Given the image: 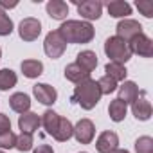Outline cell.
<instances>
[{"mask_svg": "<svg viewBox=\"0 0 153 153\" xmlns=\"http://www.w3.org/2000/svg\"><path fill=\"white\" fill-rule=\"evenodd\" d=\"M59 36L65 40V43H88L96 36V31L90 22L81 20H67L58 29Z\"/></svg>", "mask_w": 153, "mask_h": 153, "instance_id": "cell-1", "label": "cell"}, {"mask_svg": "<svg viewBox=\"0 0 153 153\" xmlns=\"http://www.w3.org/2000/svg\"><path fill=\"white\" fill-rule=\"evenodd\" d=\"M101 96L103 94L99 90L97 81H94V79L88 78V79H85V81H81V83L76 85L74 94H72V101L78 103L83 110H92L99 103Z\"/></svg>", "mask_w": 153, "mask_h": 153, "instance_id": "cell-2", "label": "cell"}, {"mask_svg": "<svg viewBox=\"0 0 153 153\" xmlns=\"http://www.w3.org/2000/svg\"><path fill=\"white\" fill-rule=\"evenodd\" d=\"M105 52L106 56L110 58V61L114 63H121L124 65L126 61H130L131 58V52H130V47L124 40L117 38V36H110L106 42H105Z\"/></svg>", "mask_w": 153, "mask_h": 153, "instance_id": "cell-3", "label": "cell"}, {"mask_svg": "<svg viewBox=\"0 0 153 153\" xmlns=\"http://www.w3.org/2000/svg\"><path fill=\"white\" fill-rule=\"evenodd\" d=\"M65 49H67V43H65V40L59 36L58 31H51V33L45 36L43 51H45V54H47L51 59H58V58H61L63 52H65Z\"/></svg>", "mask_w": 153, "mask_h": 153, "instance_id": "cell-4", "label": "cell"}, {"mask_svg": "<svg viewBox=\"0 0 153 153\" xmlns=\"http://www.w3.org/2000/svg\"><path fill=\"white\" fill-rule=\"evenodd\" d=\"M115 31H117V38H121V40H124V42L128 43V42L133 40L135 36L142 34V25H140L137 20L124 18V20H121V22L117 24Z\"/></svg>", "mask_w": 153, "mask_h": 153, "instance_id": "cell-5", "label": "cell"}, {"mask_svg": "<svg viewBox=\"0 0 153 153\" xmlns=\"http://www.w3.org/2000/svg\"><path fill=\"white\" fill-rule=\"evenodd\" d=\"M18 34L24 42H34L42 34V24L36 18H24L18 25Z\"/></svg>", "mask_w": 153, "mask_h": 153, "instance_id": "cell-6", "label": "cell"}, {"mask_svg": "<svg viewBox=\"0 0 153 153\" xmlns=\"http://www.w3.org/2000/svg\"><path fill=\"white\" fill-rule=\"evenodd\" d=\"M128 47H130V52L131 54H139L142 58H151L153 56V42L144 33L139 34V36H135L133 40H130L128 42Z\"/></svg>", "mask_w": 153, "mask_h": 153, "instance_id": "cell-7", "label": "cell"}, {"mask_svg": "<svg viewBox=\"0 0 153 153\" xmlns=\"http://www.w3.org/2000/svg\"><path fill=\"white\" fill-rule=\"evenodd\" d=\"M76 140L79 144H90L94 140V135H96V126L90 119H81L78 121V124L74 126V133Z\"/></svg>", "mask_w": 153, "mask_h": 153, "instance_id": "cell-8", "label": "cell"}, {"mask_svg": "<svg viewBox=\"0 0 153 153\" xmlns=\"http://www.w3.org/2000/svg\"><path fill=\"white\" fill-rule=\"evenodd\" d=\"M131 112H133L135 119H139V121H148L151 117L153 108H151L149 101L146 99V90H139L137 99L131 103Z\"/></svg>", "mask_w": 153, "mask_h": 153, "instance_id": "cell-9", "label": "cell"}, {"mask_svg": "<svg viewBox=\"0 0 153 153\" xmlns=\"http://www.w3.org/2000/svg\"><path fill=\"white\" fill-rule=\"evenodd\" d=\"M33 94H34V97L38 99V103L47 105V106H49V105H54L56 99H58L56 88L51 87V85H47V83H36V85L33 87Z\"/></svg>", "mask_w": 153, "mask_h": 153, "instance_id": "cell-10", "label": "cell"}, {"mask_svg": "<svg viewBox=\"0 0 153 153\" xmlns=\"http://www.w3.org/2000/svg\"><path fill=\"white\" fill-rule=\"evenodd\" d=\"M119 148V137L115 131H103L96 140L97 153H114Z\"/></svg>", "mask_w": 153, "mask_h": 153, "instance_id": "cell-11", "label": "cell"}, {"mask_svg": "<svg viewBox=\"0 0 153 153\" xmlns=\"http://www.w3.org/2000/svg\"><path fill=\"white\" fill-rule=\"evenodd\" d=\"M78 13L81 15V18L85 20H97L103 15V4L96 2V0H85V2L78 4Z\"/></svg>", "mask_w": 153, "mask_h": 153, "instance_id": "cell-12", "label": "cell"}, {"mask_svg": "<svg viewBox=\"0 0 153 153\" xmlns=\"http://www.w3.org/2000/svg\"><path fill=\"white\" fill-rule=\"evenodd\" d=\"M40 124H42V119L34 112H25L18 117V128L22 130V133H31L33 135L40 128Z\"/></svg>", "mask_w": 153, "mask_h": 153, "instance_id": "cell-13", "label": "cell"}, {"mask_svg": "<svg viewBox=\"0 0 153 153\" xmlns=\"http://www.w3.org/2000/svg\"><path fill=\"white\" fill-rule=\"evenodd\" d=\"M117 92H119L117 99L123 101L124 105H130V103H133V101L137 99V96H139V87H137V83H133V81H124L121 87H117Z\"/></svg>", "mask_w": 153, "mask_h": 153, "instance_id": "cell-14", "label": "cell"}, {"mask_svg": "<svg viewBox=\"0 0 153 153\" xmlns=\"http://www.w3.org/2000/svg\"><path fill=\"white\" fill-rule=\"evenodd\" d=\"M45 9H47V15L52 20H65L67 15H68V6L63 0H51V2H47Z\"/></svg>", "mask_w": 153, "mask_h": 153, "instance_id": "cell-15", "label": "cell"}, {"mask_svg": "<svg viewBox=\"0 0 153 153\" xmlns=\"http://www.w3.org/2000/svg\"><path fill=\"white\" fill-rule=\"evenodd\" d=\"M9 106H11V110H15L16 114L22 115V114L29 112V108H31V97L27 94H24V92H16V94H13L9 97Z\"/></svg>", "mask_w": 153, "mask_h": 153, "instance_id": "cell-16", "label": "cell"}, {"mask_svg": "<svg viewBox=\"0 0 153 153\" xmlns=\"http://www.w3.org/2000/svg\"><path fill=\"white\" fill-rule=\"evenodd\" d=\"M74 63H78L83 70H87L90 74L97 67V54L94 51H81L78 56H76V61Z\"/></svg>", "mask_w": 153, "mask_h": 153, "instance_id": "cell-17", "label": "cell"}, {"mask_svg": "<svg viewBox=\"0 0 153 153\" xmlns=\"http://www.w3.org/2000/svg\"><path fill=\"white\" fill-rule=\"evenodd\" d=\"M65 78H67L68 81H72V83L78 85V83L88 79V78H90V74H88L87 70H83L78 63H70V65L65 67Z\"/></svg>", "mask_w": 153, "mask_h": 153, "instance_id": "cell-18", "label": "cell"}, {"mask_svg": "<svg viewBox=\"0 0 153 153\" xmlns=\"http://www.w3.org/2000/svg\"><path fill=\"white\" fill-rule=\"evenodd\" d=\"M20 68H22V74L29 79H34V78L43 74V63L38 59H24Z\"/></svg>", "mask_w": 153, "mask_h": 153, "instance_id": "cell-19", "label": "cell"}, {"mask_svg": "<svg viewBox=\"0 0 153 153\" xmlns=\"http://www.w3.org/2000/svg\"><path fill=\"white\" fill-rule=\"evenodd\" d=\"M106 9L114 18H126L128 15H131V6L128 2H123V0H112L106 4Z\"/></svg>", "mask_w": 153, "mask_h": 153, "instance_id": "cell-20", "label": "cell"}, {"mask_svg": "<svg viewBox=\"0 0 153 153\" xmlns=\"http://www.w3.org/2000/svg\"><path fill=\"white\" fill-rule=\"evenodd\" d=\"M105 76H108V78H112L115 83L117 81H126V74H128V70H126V67L124 65H121V63H114V61H108L106 63V67H105Z\"/></svg>", "mask_w": 153, "mask_h": 153, "instance_id": "cell-21", "label": "cell"}, {"mask_svg": "<svg viewBox=\"0 0 153 153\" xmlns=\"http://www.w3.org/2000/svg\"><path fill=\"white\" fill-rule=\"evenodd\" d=\"M40 119H42V124H43L45 131L54 137V133H56V130H58V124H59V115H58L54 110H45Z\"/></svg>", "mask_w": 153, "mask_h": 153, "instance_id": "cell-22", "label": "cell"}, {"mask_svg": "<svg viewBox=\"0 0 153 153\" xmlns=\"http://www.w3.org/2000/svg\"><path fill=\"white\" fill-rule=\"evenodd\" d=\"M72 133H74L72 123H70L68 119H65V117H59V124H58V130H56V133H54V139H56L58 142H67V140L72 137Z\"/></svg>", "mask_w": 153, "mask_h": 153, "instance_id": "cell-23", "label": "cell"}, {"mask_svg": "<svg viewBox=\"0 0 153 153\" xmlns=\"http://www.w3.org/2000/svg\"><path fill=\"white\" fill-rule=\"evenodd\" d=\"M126 112H128V105H124V103L119 101V99H114V101L110 103V106H108V114H110V119H112L114 123L124 121Z\"/></svg>", "mask_w": 153, "mask_h": 153, "instance_id": "cell-24", "label": "cell"}, {"mask_svg": "<svg viewBox=\"0 0 153 153\" xmlns=\"http://www.w3.org/2000/svg\"><path fill=\"white\" fill-rule=\"evenodd\" d=\"M16 81H18L16 72H13L11 68H2V70H0V90H2V92L13 88L16 85Z\"/></svg>", "mask_w": 153, "mask_h": 153, "instance_id": "cell-25", "label": "cell"}, {"mask_svg": "<svg viewBox=\"0 0 153 153\" xmlns=\"http://www.w3.org/2000/svg\"><path fill=\"white\" fill-rule=\"evenodd\" d=\"M135 151L137 153H153V139L149 135H142L135 140Z\"/></svg>", "mask_w": 153, "mask_h": 153, "instance_id": "cell-26", "label": "cell"}, {"mask_svg": "<svg viewBox=\"0 0 153 153\" xmlns=\"http://www.w3.org/2000/svg\"><path fill=\"white\" fill-rule=\"evenodd\" d=\"M33 144H34V140H33L31 133H20V135H16L15 148L18 151H29V149H33Z\"/></svg>", "mask_w": 153, "mask_h": 153, "instance_id": "cell-27", "label": "cell"}, {"mask_svg": "<svg viewBox=\"0 0 153 153\" xmlns=\"http://www.w3.org/2000/svg\"><path fill=\"white\" fill-rule=\"evenodd\" d=\"M13 33V20L6 15L4 9H0V36H9Z\"/></svg>", "mask_w": 153, "mask_h": 153, "instance_id": "cell-28", "label": "cell"}, {"mask_svg": "<svg viewBox=\"0 0 153 153\" xmlns=\"http://www.w3.org/2000/svg\"><path fill=\"white\" fill-rule=\"evenodd\" d=\"M97 85H99L101 94H112V92L117 90V83L112 78H108V76H103V78L97 81Z\"/></svg>", "mask_w": 153, "mask_h": 153, "instance_id": "cell-29", "label": "cell"}, {"mask_svg": "<svg viewBox=\"0 0 153 153\" xmlns=\"http://www.w3.org/2000/svg\"><path fill=\"white\" fill-rule=\"evenodd\" d=\"M15 144H16V135L11 130L0 133V149H11L15 148Z\"/></svg>", "mask_w": 153, "mask_h": 153, "instance_id": "cell-30", "label": "cell"}, {"mask_svg": "<svg viewBox=\"0 0 153 153\" xmlns=\"http://www.w3.org/2000/svg\"><path fill=\"white\" fill-rule=\"evenodd\" d=\"M137 9L146 16V18H151L153 16V2H149V0H137Z\"/></svg>", "mask_w": 153, "mask_h": 153, "instance_id": "cell-31", "label": "cell"}, {"mask_svg": "<svg viewBox=\"0 0 153 153\" xmlns=\"http://www.w3.org/2000/svg\"><path fill=\"white\" fill-rule=\"evenodd\" d=\"M11 130V121L6 114H0V133H4V131H9Z\"/></svg>", "mask_w": 153, "mask_h": 153, "instance_id": "cell-32", "label": "cell"}, {"mask_svg": "<svg viewBox=\"0 0 153 153\" xmlns=\"http://www.w3.org/2000/svg\"><path fill=\"white\" fill-rule=\"evenodd\" d=\"M33 153H54V149H52V146H49V144H42V146H38Z\"/></svg>", "mask_w": 153, "mask_h": 153, "instance_id": "cell-33", "label": "cell"}, {"mask_svg": "<svg viewBox=\"0 0 153 153\" xmlns=\"http://www.w3.org/2000/svg\"><path fill=\"white\" fill-rule=\"evenodd\" d=\"M16 6H18V2H6V0H0V9H13Z\"/></svg>", "mask_w": 153, "mask_h": 153, "instance_id": "cell-34", "label": "cell"}, {"mask_svg": "<svg viewBox=\"0 0 153 153\" xmlns=\"http://www.w3.org/2000/svg\"><path fill=\"white\" fill-rule=\"evenodd\" d=\"M114 153H130V151H126V149H119V148H117V149H115Z\"/></svg>", "mask_w": 153, "mask_h": 153, "instance_id": "cell-35", "label": "cell"}, {"mask_svg": "<svg viewBox=\"0 0 153 153\" xmlns=\"http://www.w3.org/2000/svg\"><path fill=\"white\" fill-rule=\"evenodd\" d=\"M0 58H2V49H0Z\"/></svg>", "mask_w": 153, "mask_h": 153, "instance_id": "cell-36", "label": "cell"}, {"mask_svg": "<svg viewBox=\"0 0 153 153\" xmlns=\"http://www.w3.org/2000/svg\"><path fill=\"white\" fill-rule=\"evenodd\" d=\"M79 153H87V151H79Z\"/></svg>", "mask_w": 153, "mask_h": 153, "instance_id": "cell-37", "label": "cell"}, {"mask_svg": "<svg viewBox=\"0 0 153 153\" xmlns=\"http://www.w3.org/2000/svg\"><path fill=\"white\" fill-rule=\"evenodd\" d=\"M0 153H4V151H2V149H0Z\"/></svg>", "mask_w": 153, "mask_h": 153, "instance_id": "cell-38", "label": "cell"}]
</instances>
